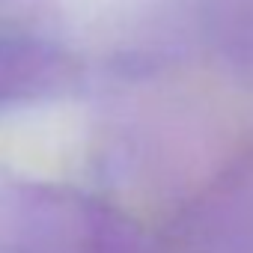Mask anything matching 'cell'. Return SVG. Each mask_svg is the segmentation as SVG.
<instances>
[{"instance_id":"cell-1","label":"cell","mask_w":253,"mask_h":253,"mask_svg":"<svg viewBox=\"0 0 253 253\" xmlns=\"http://www.w3.org/2000/svg\"><path fill=\"white\" fill-rule=\"evenodd\" d=\"M21 78H24V51L18 45L0 42V92H6Z\"/></svg>"}]
</instances>
